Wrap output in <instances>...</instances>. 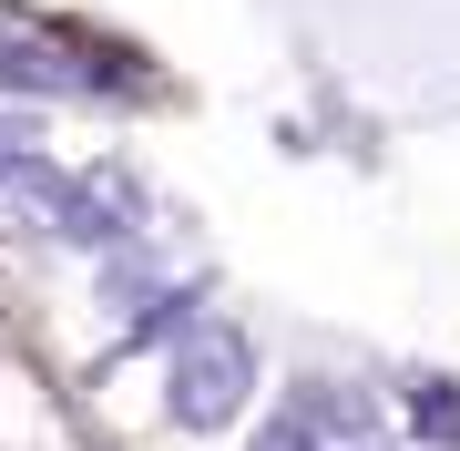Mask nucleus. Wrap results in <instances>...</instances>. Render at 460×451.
I'll return each mask as SVG.
<instances>
[{"instance_id":"nucleus-1","label":"nucleus","mask_w":460,"mask_h":451,"mask_svg":"<svg viewBox=\"0 0 460 451\" xmlns=\"http://www.w3.org/2000/svg\"><path fill=\"white\" fill-rule=\"evenodd\" d=\"M246 390H256L246 338L235 329H184V349H174V420L184 431H226L246 410Z\"/></svg>"},{"instance_id":"nucleus-2","label":"nucleus","mask_w":460,"mask_h":451,"mask_svg":"<svg viewBox=\"0 0 460 451\" xmlns=\"http://www.w3.org/2000/svg\"><path fill=\"white\" fill-rule=\"evenodd\" d=\"M287 420H296L307 451H378V410L358 401V390H307Z\"/></svg>"}]
</instances>
